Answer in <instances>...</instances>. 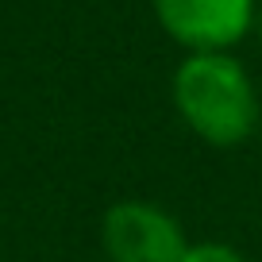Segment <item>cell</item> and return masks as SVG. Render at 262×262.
I'll return each instance as SVG.
<instances>
[{
    "label": "cell",
    "mask_w": 262,
    "mask_h": 262,
    "mask_svg": "<svg viewBox=\"0 0 262 262\" xmlns=\"http://www.w3.org/2000/svg\"><path fill=\"white\" fill-rule=\"evenodd\" d=\"M181 262H251L239 247L231 243H220V239H196V243H189L185 258Z\"/></svg>",
    "instance_id": "4"
},
{
    "label": "cell",
    "mask_w": 262,
    "mask_h": 262,
    "mask_svg": "<svg viewBox=\"0 0 262 262\" xmlns=\"http://www.w3.org/2000/svg\"><path fill=\"white\" fill-rule=\"evenodd\" d=\"M150 8L189 54H231L254 27V0H150Z\"/></svg>",
    "instance_id": "3"
},
{
    "label": "cell",
    "mask_w": 262,
    "mask_h": 262,
    "mask_svg": "<svg viewBox=\"0 0 262 262\" xmlns=\"http://www.w3.org/2000/svg\"><path fill=\"white\" fill-rule=\"evenodd\" d=\"M170 89L181 123L208 147H239L258 127V89L235 54H185Z\"/></svg>",
    "instance_id": "1"
},
{
    "label": "cell",
    "mask_w": 262,
    "mask_h": 262,
    "mask_svg": "<svg viewBox=\"0 0 262 262\" xmlns=\"http://www.w3.org/2000/svg\"><path fill=\"white\" fill-rule=\"evenodd\" d=\"M193 239L170 208L123 196L100 216V247L108 262H181Z\"/></svg>",
    "instance_id": "2"
}]
</instances>
